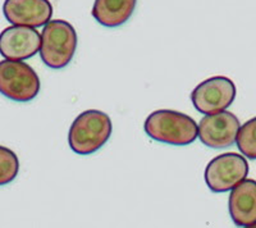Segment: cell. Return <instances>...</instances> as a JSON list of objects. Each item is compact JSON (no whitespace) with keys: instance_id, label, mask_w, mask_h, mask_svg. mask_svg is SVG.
<instances>
[{"instance_id":"6da1fadb","label":"cell","mask_w":256,"mask_h":228,"mask_svg":"<svg viewBox=\"0 0 256 228\" xmlns=\"http://www.w3.org/2000/svg\"><path fill=\"white\" fill-rule=\"evenodd\" d=\"M146 134L159 142L184 146L198 138V126L187 114L162 109L152 112L144 124Z\"/></svg>"},{"instance_id":"7a4b0ae2","label":"cell","mask_w":256,"mask_h":228,"mask_svg":"<svg viewBox=\"0 0 256 228\" xmlns=\"http://www.w3.org/2000/svg\"><path fill=\"white\" fill-rule=\"evenodd\" d=\"M113 124L106 113L90 109L73 120L68 134V144L78 155H90L104 146L110 138Z\"/></svg>"},{"instance_id":"3957f363","label":"cell","mask_w":256,"mask_h":228,"mask_svg":"<svg viewBox=\"0 0 256 228\" xmlns=\"http://www.w3.org/2000/svg\"><path fill=\"white\" fill-rule=\"evenodd\" d=\"M77 49V32L64 20H50L41 34L40 56L44 64L52 70L68 66Z\"/></svg>"},{"instance_id":"277c9868","label":"cell","mask_w":256,"mask_h":228,"mask_svg":"<svg viewBox=\"0 0 256 228\" xmlns=\"http://www.w3.org/2000/svg\"><path fill=\"white\" fill-rule=\"evenodd\" d=\"M40 92V78L35 70L24 60L0 62V94L18 102L35 99Z\"/></svg>"},{"instance_id":"5b68a950","label":"cell","mask_w":256,"mask_h":228,"mask_svg":"<svg viewBox=\"0 0 256 228\" xmlns=\"http://www.w3.org/2000/svg\"><path fill=\"white\" fill-rule=\"evenodd\" d=\"M248 174V163L241 154L224 152L209 162L205 182L212 192H227Z\"/></svg>"},{"instance_id":"8992f818","label":"cell","mask_w":256,"mask_h":228,"mask_svg":"<svg viewBox=\"0 0 256 228\" xmlns=\"http://www.w3.org/2000/svg\"><path fill=\"white\" fill-rule=\"evenodd\" d=\"M236 99V85L228 77L216 76L198 84L191 92V102L198 113L223 112Z\"/></svg>"},{"instance_id":"52a82bcc","label":"cell","mask_w":256,"mask_h":228,"mask_svg":"<svg viewBox=\"0 0 256 228\" xmlns=\"http://www.w3.org/2000/svg\"><path fill=\"white\" fill-rule=\"evenodd\" d=\"M240 127L238 118L230 112L205 114L198 124V138L205 146L223 149L234 144Z\"/></svg>"},{"instance_id":"ba28073f","label":"cell","mask_w":256,"mask_h":228,"mask_svg":"<svg viewBox=\"0 0 256 228\" xmlns=\"http://www.w3.org/2000/svg\"><path fill=\"white\" fill-rule=\"evenodd\" d=\"M41 35L35 27H6L0 32V56L12 60H24L40 52Z\"/></svg>"},{"instance_id":"9c48e42d","label":"cell","mask_w":256,"mask_h":228,"mask_svg":"<svg viewBox=\"0 0 256 228\" xmlns=\"http://www.w3.org/2000/svg\"><path fill=\"white\" fill-rule=\"evenodd\" d=\"M3 13L9 24L36 28L52 20V6L49 0H6Z\"/></svg>"},{"instance_id":"30bf717a","label":"cell","mask_w":256,"mask_h":228,"mask_svg":"<svg viewBox=\"0 0 256 228\" xmlns=\"http://www.w3.org/2000/svg\"><path fill=\"white\" fill-rule=\"evenodd\" d=\"M230 214L234 224L254 227L256 224V181L246 180L232 188L228 202Z\"/></svg>"},{"instance_id":"8fae6325","label":"cell","mask_w":256,"mask_h":228,"mask_svg":"<svg viewBox=\"0 0 256 228\" xmlns=\"http://www.w3.org/2000/svg\"><path fill=\"white\" fill-rule=\"evenodd\" d=\"M137 0H95L91 14L105 27H118L127 22L136 9Z\"/></svg>"},{"instance_id":"7c38bea8","label":"cell","mask_w":256,"mask_h":228,"mask_svg":"<svg viewBox=\"0 0 256 228\" xmlns=\"http://www.w3.org/2000/svg\"><path fill=\"white\" fill-rule=\"evenodd\" d=\"M237 148L248 159H256V117L244 123L237 134Z\"/></svg>"},{"instance_id":"4fadbf2b","label":"cell","mask_w":256,"mask_h":228,"mask_svg":"<svg viewBox=\"0 0 256 228\" xmlns=\"http://www.w3.org/2000/svg\"><path fill=\"white\" fill-rule=\"evenodd\" d=\"M20 170V160L13 150L0 145V186L14 181Z\"/></svg>"}]
</instances>
